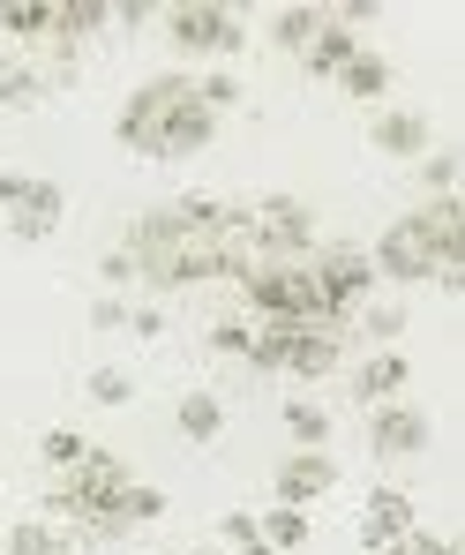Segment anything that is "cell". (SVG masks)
I'll use <instances>...</instances> for the list:
<instances>
[{
    "label": "cell",
    "mask_w": 465,
    "mask_h": 555,
    "mask_svg": "<svg viewBox=\"0 0 465 555\" xmlns=\"http://www.w3.org/2000/svg\"><path fill=\"white\" fill-rule=\"evenodd\" d=\"M405 390H413V361H405L398 346H390V353H369V361L353 369V398H361L369 413L375 405H398Z\"/></svg>",
    "instance_id": "obj_16"
},
{
    "label": "cell",
    "mask_w": 465,
    "mask_h": 555,
    "mask_svg": "<svg viewBox=\"0 0 465 555\" xmlns=\"http://www.w3.org/2000/svg\"><path fill=\"white\" fill-rule=\"evenodd\" d=\"M120 248L135 263V285H151V293H188L210 278H241L256 263L248 203H225V195H173V203L135 210Z\"/></svg>",
    "instance_id": "obj_1"
},
{
    "label": "cell",
    "mask_w": 465,
    "mask_h": 555,
    "mask_svg": "<svg viewBox=\"0 0 465 555\" xmlns=\"http://www.w3.org/2000/svg\"><path fill=\"white\" fill-rule=\"evenodd\" d=\"M383 555H465V548H458V541H443V533H428V526H413L405 541H390Z\"/></svg>",
    "instance_id": "obj_32"
},
{
    "label": "cell",
    "mask_w": 465,
    "mask_h": 555,
    "mask_svg": "<svg viewBox=\"0 0 465 555\" xmlns=\"http://www.w3.org/2000/svg\"><path fill=\"white\" fill-rule=\"evenodd\" d=\"M91 331H128V300H120V293H98Z\"/></svg>",
    "instance_id": "obj_34"
},
{
    "label": "cell",
    "mask_w": 465,
    "mask_h": 555,
    "mask_svg": "<svg viewBox=\"0 0 465 555\" xmlns=\"http://www.w3.org/2000/svg\"><path fill=\"white\" fill-rule=\"evenodd\" d=\"M38 98H46V76H38L23 53H8V46H0V113H30Z\"/></svg>",
    "instance_id": "obj_20"
},
{
    "label": "cell",
    "mask_w": 465,
    "mask_h": 555,
    "mask_svg": "<svg viewBox=\"0 0 465 555\" xmlns=\"http://www.w3.org/2000/svg\"><path fill=\"white\" fill-rule=\"evenodd\" d=\"M113 135H120V151H135V158H195V151H210V135H218V113L195 98V76H151V83H135L128 105H120V120H113Z\"/></svg>",
    "instance_id": "obj_2"
},
{
    "label": "cell",
    "mask_w": 465,
    "mask_h": 555,
    "mask_svg": "<svg viewBox=\"0 0 465 555\" xmlns=\"http://www.w3.org/2000/svg\"><path fill=\"white\" fill-rule=\"evenodd\" d=\"M256 533H263V548L271 555H293V548H308V511H263V518H256Z\"/></svg>",
    "instance_id": "obj_25"
},
{
    "label": "cell",
    "mask_w": 465,
    "mask_h": 555,
    "mask_svg": "<svg viewBox=\"0 0 465 555\" xmlns=\"http://www.w3.org/2000/svg\"><path fill=\"white\" fill-rule=\"evenodd\" d=\"M113 23H128V30H143V23H158V8H151V0H120V8H113Z\"/></svg>",
    "instance_id": "obj_36"
},
{
    "label": "cell",
    "mask_w": 465,
    "mask_h": 555,
    "mask_svg": "<svg viewBox=\"0 0 465 555\" xmlns=\"http://www.w3.org/2000/svg\"><path fill=\"white\" fill-rule=\"evenodd\" d=\"M158 23H166L173 53H188V61H233V53L248 46L241 15H233V8H218V0H181V8H158Z\"/></svg>",
    "instance_id": "obj_6"
},
{
    "label": "cell",
    "mask_w": 465,
    "mask_h": 555,
    "mask_svg": "<svg viewBox=\"0 0 465 555\" xmlns=\"http://www.w3.org/2000/svg\"><path fill=\"white\" fill-rule=\"evenodd\" d=\"M166 511H173V503H166V488H151V480H128V488H120V495H113V503H105V511L91 518V526L76 533V541H91V548H105V541H128L135 526H158Z\"/></svg>",
    "instance_id": "obj_12"
},
{
    "label": "cell",
    "mask_w": 465,
    "mask_h": 555,
    "mask_svg": "<svg viewBox=\"0 0 465 555\" xmlns=\"http://www.w3.org/2000/svg\"><path fill=\"white\" fill-rule=\"evenodd\" d=\"M98 278H105V293L135 285V263H128V248H105V256H98Z\"/></svg>",
    "instance_id": "obj_33"
},
{
    "label": "cell",
    "mask_w": 465,
    "mask_h": 555,
    "mask_svg": "<svg viewBox=\"0 0 465 555\" xmlns=\"http://www.w3.org/2000/svg\"><path fill=\"white\" fill-rule=\"evenodd\" d=\"M76 548V533H61L53 518H15L8 526V555H68Z\"/></svg>",
    "instance_id": "obj_23"
},
{
    "label": "cell",
    "mask_w": 465,
    "mask_h": 555,
    "mask_svg": "<svg viewBox=\"0 0 465 555\" xmlns=\"http://www.w3.org/2000/svg\"><path fill=\"white\" fill-rule=\"evenodd\" d=\"M195 98H203V105L225 120V113L241 105V76H233V68H210V76H195Z\"/></svg>",
    "instance_id": "obj_29"
},
{
    "label": "cell",
    "mask_w": 465,
    "mask_h": 555,
    "mask_svg": "<svg viewBox=\"0 0 465 555\" xmlns=\"http://www.w3.org/2000/svg\"><path fill=\"white\" fill-rule=\"evenodd\" d=\"M308 278H315V293L331 300V315H361L375 293V263L369 248H353V241H315V256H308Z\"/></svg>",
    "instance_id": "obj_10"
},
{
    "label": "cell",
    "mask_w": 465,
    "mask_h": 555,
    "mask_svg": "<svg viewBox=\"0 0 465 555\" xmlns=\"http://www.w3.org/2000/svg\"><path fill=\"white\" fill-rule=\"evenodd\" d=\"M421 166V188L428 195H458V151H428V158H413Z\"/></svg>",
    "instance_id": "obj_30"
},
{
    "label": "cell",
    "mask_w": 465,
    "mask_h": 555,
    "mask_svg": "<svg viewBox=\"0 0 465 555\" xmlns=\"http://www.w3.org/2000/svg\"><path fill=\"white\" fill-rule=\"evenodd\" d=\"M83 398H91V405H105V413H120V405H135V375H128V369H91Z\"/></svg>",
    "instance_id": "obj_27"
},
{
    "label": "cell",
    "mask_w": 465,
    "mask_h": 555,
    "mask_svg": "<svg viewBox=\"0 0 465 555\" xmlns=\"http://www.w3.org/2000/svg\"><path fill=\"white\" fill-rule=\"evenodd\" d=\"M38 451H46V465H53V473H76V465H83V451H91V443H83V436H76V428H46V443H38Z\"/></svg>",
    "instance_id": "obj_31"
},
{
    "label": "cell",
    "mask_w": 465,
    "mask_h": 555,
    "mask_svg": "<svg viewBox=\"0 0 465 555\" xmlns=\"http://www.w3.org/2000/svg\"><path fill=\"white\" fill-rule=\"evenodd\" d=\"M369 263L390 285H436V278L465 271V203L458 195H428L421 210H405L398 225H383Z\"/></svg>",
    "instance_id": "obj_3"
},
{
    "label": "cell",
    "mask_w": 465,
    "mask_h": 555,
    "mask_svg": "<svg viewBox=\"0 0 465 555\" xmlns=\"http://www.w3.org/2000/svg\"><path fill=\"white\" fill-rule=\"evenodd\" d=\"M120 488H128V459H120V451H98V443H91L76 473H61V480H53L46 511H61V518H68L76 533H83V526H91L98 511H105V503L120 495Z\"/></svg>",
    "instance_id": "obj_7"
},
{
    "label": "cell",
    "mask_w": 465,
    "mask_h": 555,
    "mask_svg": "<svg viewBox=\"0 0 465 555\" xmlns=\"http://www.w3.org/2000/svg\"><path fill=\"white\" fill-rule=\"evenodd\" d=\"M68 218V188L46 173H0V225L15 241H53Z\"/></svg>",
    "instance_id": "obj_9"
},
{
    "label": "cell",
    "mask_w": 465,
    "mask_h": 555,
    "mask_svg": "<svg viewBox=\"0 0 465 555\" xmlns=\"http://www.w3.org/2000/svg\"><path fill=\"white\" fill-rule=\"evenodd\" d=\"M248 248L263 263H308L315 256V210L300 195H263L248 203Z\"/></svg>",
    "instance_id": "obj_8"
},
{
    "label": "cell",
    "mask_w": 465,
    "mask_h": 555,
    "mask_svg": "<svg viewBox=\"0 0 465 555\" xmlns=\"http://www.w3.org/2000/svg\"><path fill=\"white\" fill-rule=\"evenodd\" d=\"M421 526V511H413V495L405 488H369V503H361V548L383 555L390 541H405Z\"/></svg>",
    "instance_id": "obj_15"
},
{
    "label": "cell",
    "mask_w": 465,
    "mask_h": 555,
    "mask_svg": "<svg viewBox=\"0 0 465 555\" xmlns=\"http://www.w3.org/2000/svg\"><path fill=\"white\" fill-rule=\"evenodd\" d=\"M405 331H413V323H405V308H398V300H383V308H361V338H369L375 353H390Z\"/></svg>",
    "instance_id": "obj_26"
},
{
    "label": "cell",
    "mask_w": 465,
    "mask_h": 555,
    "mask_svg": "<svg viewBox=\"0 0 465 555\" xmlns=\"http://www.w3.org/2000/svg\"><path fill=\"white\" fill-rule=\"evenodd\" d=\"M173 428H181L188 443H218V436H225V398H218V390H181Z\"/></svg>",
    "instance_id": "obj_18"
},
{
    "label": "cell",
    "mask_w": 465,
    "mask_h": 555,
    "mask_svg": "<svg viewBox=\"0 0 465 555\" xmlns=\"http://www.w3.org/2000/svg\"><path fill=\"white\" fill-rule=\"evenodd\" d=\"M248 338H256V323H241V315H218V323L203 331V346H210L218 361H248Z\"/></svg>",
    "instance_id": "obj_28"
},
{
    "label": "cell",
    "mask_w": 465,
    "mask_h": 555,
    "mask_svg": "<svg viewBox=\"0 0 465 555\" xmlns=\"http://www.w3.org/2000/svg\"><path fill=\"white\" fill-rule=\"evenodd\" d=\"M338 353H346V331H308V323H256V338H248L256 375H300V383L331 375Z\"/></svg>",
    "instance_id": "obj_5"
},
{
    "label": "cell",
    "mask_w": 465,
    "mask_h": 555,
    "mask_svg": "<svg viewBox=\"0 0 465 555\" xmlns=\"http://www.w3.org/2000/svg\"><path fill=\"white\" fill-rule=\"evenodd\" d=\"M285 436H293V451H323L331 443V413L315 398H285Z\"/></svg>",
    "instance_id": "obj_24"
},
{
    "label": "cell",
    "mask_w": 465,
    "mask_h": 555,
    "mask_svg": "<svg viewBox=\"0 0 465 555\" xmlns=\"http://www.w3.org/2000/svg\"><path fill=\"white\" fill-rule=\"evenodd\" d=\"M428 443H436V421H428L413 398H398V405H375V413H369V459L405 465V459H421Z\"/></svg>",
    "instance_id": "obj_11"
},
{
    "label": "cell",
    "mask_w": 465,
    "mask_h": 555,
    "mask_svg": "<svg viewBox=\"0 0 465 555\" xmlns=\"http://www.w3.org/2000/svg\"><path fill=\"white\" fill-rule=\"evenodd\" d=\"M188 555H225V548H218V541H210V548H188Z\"/></svg>",
    "instance_id": "obj_37"
},
{
    "label": "cell",
    "mask_w": 465,
    "mask_h": 555,
    "mask_svg": "<svg viewBox=\"0 0 465 555\" xmlns=\"http://www.w3.org/2000/svg\"><path fill=\"white\" fill-rule=\"evenodd\" d=\"M315 30H323V8H271V23H263V38L279 53H308Z\"/></svg>",
    "instance_id": "obj_22"
},
{
    "label": "cell",
    "mask_w": 465,
    "mask_h": 555,
    "mask_svg": "<svg viewBox=\"0 0 465 555\" xmlns=\"http://www.w3.org/2000/svg\"><path fill=\"white\" fill-rule=\"evenodd\" d=\"M271 488H279L285 511H300V503H315V495L338 488V459H331V451H285L279 473H271Z\"/></svg>",
    "instance_id": "obj_13"
},
{
    "label": "cell",
    "mask_w": 465,
    "mask_h": 555,
    "mask_svg": "<svg viewBox=\"0 0 465 555\" xmlns=\"http://www.w3.org/2000/svg\"><path fill=\"white\" fill-rule=\"evenodd\" d=\"M369 143L383 158H428V151H436V128H428L421 105H383L369 120Z\"/></svg>",
    "instance_id": "obj_14"
},
{
    "label": "cell",
    "mask_w": 465,
    "mask_h": 555,
    "mask_svg": "<svg viewBox=\"0 0 465 555\" xmlns=\"http://www.w3.org/2000/svg\"><path fill=\"white\" fill-rule=\"evenodd\" d=\"M338 91L353 98V105H375V98L390 91V61H383V53H369V46H361V53H353V61H346V68H338Z\"/></svg>",
    "instance_id": "obj_21"
},
{
    "label": "cell",
    "mask_w": 465,
    "mask_h": 555,
    "mask_svg": "<svg viewBox=\"0 0 465 555\" xmlns=\"http://www.w3.org/2000/svg\"><path fill=\"white\" fill-rule=\"evenodd\" d=\"M241 300L263 315V323H308V331H346V315H331V300L315 293L308 263H248L241 271Z\"/></svg>",
    "instance_id": "obj_4"
},
{
    "label": "cell",
    "mask_w": 465,
    "mask_h": 555,
    "mask_svg": "<svg viewBox=\"0 0 465 555\" xmlns=\"http://www.w3.org/2000/svg\"><path fill=\"white\" fill-rule=\"evenodd\" d=\"M128 338H166V315H158V300L128 308Z\"/></svg>",
    "instance_id": "obj_35"
},
{
    "label": "cell",
    "mask_w": 465,
    "mask_h": 555,
    "mask_svg": "<svg viewBox=\"0 0 465 555\" xmlns=\"http://www.w3.org/2000/svg\"><path fill=\"white\" fill-rule=\"evenodd\" d=\"M353 53H361V38H353V30H346V23H338V15L323 8V30L308 38V53H300V68H308V76H323V83H338V68H346Z\"/></svg>",
    "instance_id": "obj_17"
},
{
    "label": "cell",
    "mask_w": 465,
    "mask_h": 555,
    "mask_svg": "<svg viewBox=\"0 0 465 555\" xmlns=\"http://www.w3.org/2000/svg\"><path fill=\"white\" fill-rule=\"evenodd\" d=\"M53 0H0V46H46Z\"/></svg>",
    "instance_id": "obj_19"
}]
</instances>
